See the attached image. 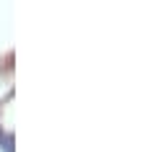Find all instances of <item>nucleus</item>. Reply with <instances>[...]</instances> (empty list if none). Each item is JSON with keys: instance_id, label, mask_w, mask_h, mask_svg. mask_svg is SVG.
Here are the masks:
<instances>
[{"instance_id": "f257e3e1", "label": "nucleus", "mask_w": 155, "mask_h": 152, "mask_svg": "<svg viewBox=\"0 0 155 152\" xmlns=\"http://www.w3.org/2000/svg\"><path fill=\"white\" fill-rule=\"evenodd\" d=\"M3 152H13V134H8V139H3Z\"/></svg>"}, {"instance_id": "f03ea898", "label": "nucleus", "mask_w": 155, "mask_h": 152, "mask_svg": "<svg viewBox=\"0 0 155 152\" xmlns=\"http://www.w3.org/2000/svg\"><path fill=\"white\" fill-rule=\"evenodd\" d=\"M3 139H5V137H3V131H0V144H3Z\"/></svg>"}]
</instances>
